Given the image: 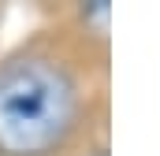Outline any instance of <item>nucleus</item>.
Listing matches in <instances>:
<instances>
[{
    "mask_svg": "<svg viewBox=\"0 0 160 156\" xmlns=\"http://www.w3.org/2000/svg\"><path fill=\"white\" fill-rule=\"evenodd\" d=\"M4 22H8V4H0V34H4Z\"/></svg>",
    "mask_w": 160,
    "mask_h": 156,
    "instance_id": "3",
    "label": "nucleus"
},
{
    "mask_svg": "<svg viewBox=\"0 0 160 156\" xmlns=\"http://www.w3.org/2000/svg\"><path fill=\"white\" fill-rule=\"evenodd\" d=\"M71 156H112V141H108V130H101V134H93L86 145H78Z\"/></svg>",
    "mask_w": 160,
    "mask_h": 156,
    "instance_id": "2",
    "label": "nucleus"
},
{
    "mask_svg": "<svg viewBox=\"0 0 160 156\" xmlns=\"http://www.w3.org/2000/svg\"><path fill=\"white\" fill-rule=\"evenodd\" d=\"M112 48L56 15L0 52V156H71L108 130Z\"/></svg>",
    "mask_w": 160,
    "mask_h": 156,
    "instance_id": "1",
    "label": "nucleus"
}]
</instances>
